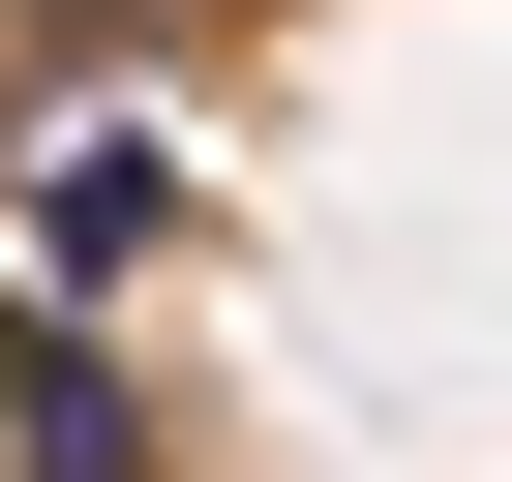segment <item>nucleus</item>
<instances>
[{
    "instance_id": "1",
    "label": "nucleus",
    "mask_w": 512,
    "mask_h": 482,
    "mask_svg": "<svg viewBox=\"0 0 512 482\" xmlns=\"http://www.w3.org/2000/svg\"><path fill=\"white\" fill-rule=\"evenodd\" d=\"M151 241H181V151H151V121H61V181H31V272H61V302H121Z\"/></svg>"
}]
</instances>
